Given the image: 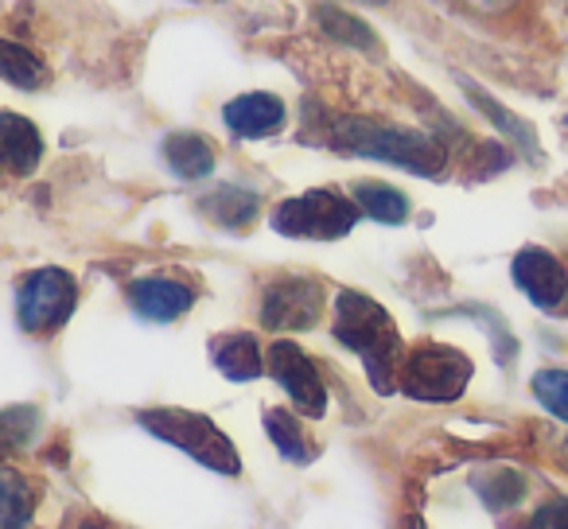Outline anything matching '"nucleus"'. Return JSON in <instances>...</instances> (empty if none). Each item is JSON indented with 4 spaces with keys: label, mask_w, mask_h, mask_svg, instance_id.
I'll use <instances>...</instances> for the list:
<instances>
[{
    "label": "nucleus",
    "mask_w": 568,
    "mask_h": 529,
    "mask_svg": "<svg viewBox=\"0 0 568 529\" xmlns=\"http://www.w3.org/2000/svg\"><path fill=\"white\" fill-rule=\"evenodd\" d=\"M211 363L219 366L222 378L230 382H253L265 363H261V347L250 332H230V335H219L211 343Z\"/></svg>",
    "instance_id": "13"
},
{
    "label": "nucleus",
    "mask_w": 568,
    "mask_h": 529,
    "mask_svg": "<svg viewBox=\"0 0 568 529\" xmlns=\"http://www.w3.org/2000/svg\"><path fill=\"white\" fill-rule=\"evenodd\" d=\"M257 206H261L257 191L237 187V183H222L211 195L199 199V211H203L214 226H226V230H245L257 218Z\"/></svg>",
    "instance_id": "14"
},
{
    "label": "nucleus",
    "mask_w": 568,
    "mask_h": 529,
    "mask_svg": "<svg viewBox=\"0 0 568 529\" xmlns=\"http://www.w3.org/2000/svg\"><path fill=\"white\" fill-rule=\"evenodd\" d=\"M413 529H420V526H413Z\"/></svg>",
    "instance_id": "27"
},
{
    "label": "nucleus",
    "mask_w": 568,
    "mask_h": 529,
    "mask_svg": "<svg viewBox=\"0 0 568 529\" xmlns=\"http://www.w3.org/2000/svg\"><path fill=\"white\" fill-rule=\"evenodd\" d=\"M79 529H125V526H118V521H110V518H87V521H79Z\"/></svg>",
    "instance_id": "26"
},
{
    "label": "nucleus",
    "mask_w": 568,
    "mask_h": 529,
    "mask_svg": "<svg viewBox=\"0 0 568 529\" xmlns=\"http://www.w3.org/2000/svg\"><path fill=\"white\" fill-rule=\"evenodd\" d=\"M40 425V409L36 405H12V409L0 413V456H12L36 436Z\"/></svg>",
    "instance_id": "20"
},
{
    "label": "nucleus",
    "mask_w": 568,
    "mask_h": 529,
    "mask_svg": "<svg viewBox=\"0 0 568 529\" xmlns=\"http://www.w3.org/2000/svg\"><path fill=\"white\" fill-rule=\"evenodd\" d=\"M332 141L343 152H355L366 160H382V164L405 167L413 175H440L444 172V144L425 136L420 129L386 125V121H366V118H343L335 121Z\"/></svg>",
    "instance_id": "2"
},
{
    "label": "nucleus",
    "mask_w": 568,
    "mask_h": 529,
    "mask_svg": "<svg viewBox=\"0 0 568 529\" xmlns=\"http://www.w3.org/2000/svg\"><path fill=\"white\" fill-rule=\"evenodd\" d=\"M36 513V490L17 467L0 464V529H28Z\"/></svg>",
    "instance_id": "16"
},
{
    "label": "nucleus",
    "mask_w": 568,
    "mask_h": 529,
    "mask_svg": "<svg viewBox=\"0 0 568 529\" xmlns=\"http://www.w3.org/2000/svg\"><path fill=\"white\" fill-rule=\"evenodd\" d=\"M222 121L242 141H265V136L281 133L284 121H288V110H284V102L276 94L257 90V94H242L222 105Z\"/></svg>",
    "instance_id": "11"
},
{
    "label": "nucleus",
    "mask_w": 568,
    "mask_h": 529,
    "mask_svg": "<svg viewBox=\"0 0 568 529\" xmlns=\"http://www.w3.org/2000/svg\"><path fill=\"white\" fill-rule=\"evenodd\" d=\"M324 312V288L312 277H281L261 296V327L268 332H308Z\"/></svg>",
    "instance_id": "7"
},
{
    "label": "nucleus",
    "mask_w": 568,
    "mask_h": 529,
    "mask_svg": "<svg viewBox=\"0 0 568 529\" xmlns=\"http://www.w3.org/2000/svg\"><path fill=\"white\" fill-rule=\"evenodd\" d=\"M0 79L20 90H40L48 87V63L24 43L0 40Z\"/></svg>",
    "instance_id": "17"
},
{
    "label": "nucleus",
    "mask_w": 568,
    "mask_h": 529,
    "mask_svg": "<svg viewBox=\"0 0 568 529\" xmlns=\"http://www.w3.org/2000/svg\"><path fill=\"white\" fill-rule=\"evenodd\" d=\"M351 199H355V206L366 214V218L386 222V226H397V222L409 218V199H405L397 187H389V183L366 180V183H358Z\"/></svg>",
    "instance_id": "18"
},
{
    "label": "nucleus",
    "mask_w": 568,
    "mask_h": 529,
    "mask_svg": "<svg viewBox=\"0 0 568 529\" xmlns=\"http://www.w3.org/2000/svg\"><path fill=\"white\" fill-rule=\"evenodd\" d=\"M526 475H518V471H490V475H483L479 479V498L490 506V510H510L514 502H521L526 498Z\"/></svg>",
    "instance_id": "21"
},
{
    "label": "nucleus",
    "mask_w": 568,
    "mask_h": 529,
    "mask_svg": "<svg viewBox=\"0 0 568 529\" xmlns=\"http://www.w3.org/2000/svg\"><path fill=\"white\" fill-rule=\"evenodd\" d=\"M144 428L160 440L175 444L180 451H187L191 459H199L203 467L211 471H226V475H237V451L234 444L226 440L222 428H214L203 413H187V409H144L141 417Z\"/></svg>",
    "instance_id": "4"
},
{
    "label": "nucleus",
    "mask_w": 568,
    "mask_h": 529,
    "mask_svg": "<svg viewBox=\"0 0 568 529\" xmlns=\"http://www.w3.org/2000/svg\"><path fill=\"white\" fill-rule=\"evenodd\" d=\"M335 339L363 358L374 389H382V394L394 389V378L402 374L405 363V347L397 324L378 301L363 293H339V301H335Z\"/></svg>",
    "instance_id": "1"
},
{
    "label": "nucleus",
    "mask_w": 568,
    "mask_h": 529,
    "mask_svg": "<svg viewBox=\"0 0 568 529\" xmlns=\"http://www.w3.org/2000/svg\"><path fill=\"white\" fill-rule=\"evenodd\" d=\"M265 428H268V440L276 444V451H281L288 464H308L312 444H308V433L301 428V420H296V413L268 409L265 413Z\"/></svg>",
    "instance_id": "19"
},
{
    "label": "nucleus",
    "mask_w": 568,
    "mask_h": 529,
    "mask_svg": "<svg viewBox=\"0 0 568 529\" xmlns=\"http://www.w3.org/2000/svg\"><path fill=\"white\" fill-rule=\"evenodd\" d=\"M355 199H347L343 191L316 187L304 195L288 199L273 211V230L284 237H308V242H335V237L351 234L358 222Z\"/></svg>",
    "instance_id": "3"
},
{
    "label": "nucleus",
    "mask_w": 568,
    "mask_h": 529,
    "mask_svg": "<svg viewBox=\"0 0 568 529\" xmlns=\"http://www.w3.org/2000/svg\"><path fill=\"white\" fill-rule=\"evenodd\" d=\"M320 24H324L327 35L351 43V48H374V32L363 24V20L347 17L343 9H320Z\"/></svg>",
    "instance_id": "23"
},
{
    "label": "nucleus",
    "mask_w": 568,
    "mask_h": 529,
    "mask_svg": "<svg viewBox=\"0 0 568 529\" xmlns=\"http://www.w3.org/2000/svg\"><path fill=\"white\" fill-rule=\"evenodd\" d=\"M79 285L67 269H36L17 285V319L28 335H51L71 319Z\"/></svg>",
    "instance_id": "6"
},
{
    "label": "nucleus",
    "mask_w": 568,
    "mask_h": 529,
    "mask_svg": "<svg viewBox=\"0 0 568 529\" xmlns=\"http://www.w3.org/2000/svg\"><path fill=\"white\" fill-rule=\"evenodd\" d=\"M471 374H475V366L464 350L444 347V343H425V347L405 355L397 378H402V389L413 401L448 405V401H456V397H464Z\"/></svg>",
    "instance_id": "5"
},
{
    "label": "nucleus",
    "mask_w": 568,
    "mask_h": 529,
    "mask_svg": "<svg viewBox=\"0 0 568 529\" xmlns=\"http://www.w3.org/2000/svg\"><path fill=\"white\" fill-rule=\"evenodd\" d=\"M514 529H568V498H549Z\"/></svg>",
    "instance_id": "25"
},
{
    "label": "nucleus",
    "mask_w": 568,
    "mask_h": 529,
    "mask_svg": "<svg viewBox=\"0 0 568 529\" xmlns=\"http://www.w3.org/2000/svg\"><path fill=\"white\" fill-rule=\"evenodd\" d=\"M510 273H514L518 293L526 296L537 312H545V316H565L568 273L549 250H541V245H526V250L514 257Z\"/></svg>",
    "instance_id": "8"
},
{
    "label": "nucleus",
    "mask_w": 568,
    "mask_h": 529,
    "mask_svg": "<svg viewBox=\"0 0 568 529\" xmlns=\"http://www.w3.org/2000/svg\"><path fill=\"white\" fill-rule=\"evenodd\" d=\"M268 370H273V378L284 386L293 409H301L304 417H324L327 386H324V378H320L316 363H312L296 343L276 339L273 347H268Z\"/></svg>",
    "instance_id": "9"
},
{
    "label": "nucleus",
    "mask_w": 568,
    "mask_h": 529,
    "mask_svg": "<svg viewBox=\"0 0 568 529\" xmlns=\"http://www.w3.org/2000/svg\"><path fill=\"white\" fill-rule=\"evenodd\" d=\"M529 389H534V397L552 417L568 425V370H537Z\"/></svg>",
    "instance_id": "22"
},
{
    "label": "nucleus",
    "mask_w": 568,
    "mask_h": 529,
    "mask_svg": "<svg viewBox=\"0 0 568 529\" xmlns=\"http://www.w3.org/2000/svg\"><path fill=\"white\" fill-rule=\"evenodd\" d=\"M129 304L149 324H172L183 312L195 308V288L180 277H141L129 285Z\"/></svg>",
    "instance_id": "10"
},
{
    "label": "nucleus",
    "mask_w": 568,
    "mask_h": 529,
    "mask_svg": "<svg viewBox=\"0 0 568 529\" xmlns=\"http://www.w3.org/2000/svg\"><path fill=\"white\" fill-rule=\"evenodd\" d=\"M43 160V136L20 113H0V167L12 175H32Z\"/></svg>",
    "instance_id": "12"
},
{
    "label": "nucleus",
    "mask_w": 568,
    "mask_h": 529,
    "mask_svg": "<svg viewBox=\"0 0 568 529\" xmlns=\"http://www.w3.org/2000/svg\"><path fill=\"white\" fill-rule=\"evenodd\" d=\"M467 94H471V98H475V105H479V110H483V113H487V118H490V121H495V125H498V129H503V133H506V136H514V141H518V144H521V149H534V136H529V129H526V125H521V121H518V118H514V113H506V110H503V105H495V102H490V98H487V94H483V90H479V87H467Z\"/></svg>",
    "instance_id": "24"
},
{
    "label": "nucleus",
    "mask_w": 568,
    "mask_h": 529,
    "mask_svg": "<svg viewBox=\"0 0 568 529\" xmlns=\"http://www.w3.org/2000/svg\"><path fill=\"white\" fill-rule=\"evenodd\" d=\"M164 164L180 180H206L214 172V149L199 133H172L164 141Z\"/></svg>",
    "instance_id": "15"
}]
</instances>
